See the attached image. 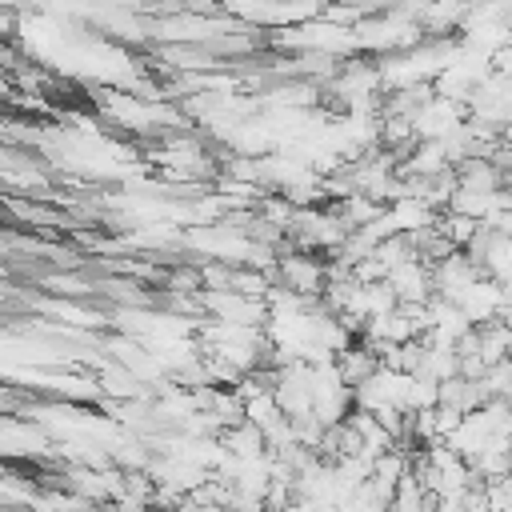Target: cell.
Segmentation results:
<instances>
[{"label": "cell", "mask_w": 512, "mask_h": 512, "mask_svg": "<svg viewBox=\"0 0 512 512\" xmlns=\"http://www.w3.org/2000/svg\"><path fill=\"white\" fill-rule=\"evenodd\" d=\"M504 136H508V144H512V120H508V132H504Z\"/></svg>", "instance_id": "6da1fadb"}]
</instances>
